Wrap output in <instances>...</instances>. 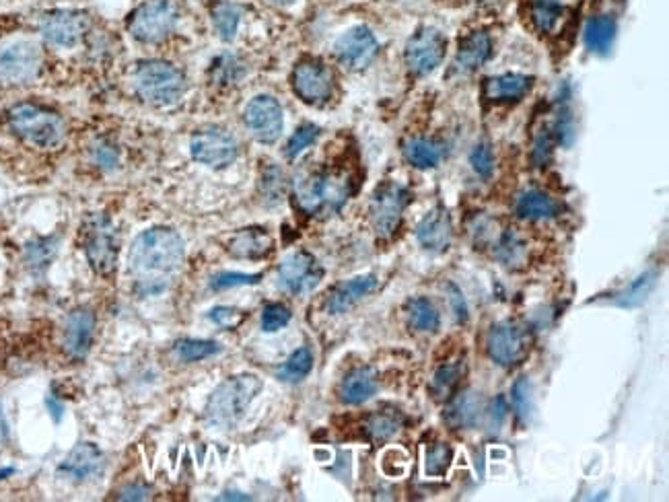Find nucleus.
Returning <instances> with one entry per match:
<instances>
[{
  "label": "nucleus",
  "instance_id": "obj_1",
  "mask_svg": "<svg viewBox=\"0 0 669 502\" xmlns=\"http://www.w3.org/2000/svg\"><path fill=\"white\" fill-rule=\"evenodd\" d=\"M186 245L178 231L153 227L140 233L130 247V276L138 295H159L180 274Z\"/></svg>",
  "mask_w": 669,
  "mask_h": 502
},
{
  "label": "nucleus",
  "instance_id": "obj_2",
  "mask_svg": "<svg viewBox=\"0 0 669 502\" xmlns=\"http://www.w3.org/2000/svg\"><path fill=\"white\" fill-rule=\"evenodd\" d=\"M352 194V182L344 171L303 169L293 182V196L305 214L340 210Z\"/></svg>",
  "mask_w": 669,
  "mask_h": 502
},
{
  "label": "nucleus",
  "instance_id": "obj_3",
  "mask_svg": "<svg viewBox=\"0 0 669 502\" xmlns=\"http://www.w3.org/2000/svg\"><path fill=\"white\" fill-rule=\"evenodd\" d=\"M264 383L258 375L243 373L223 381L206 404V422L215 428H233L252 406Z\"/></svg>",
  "mask_w": 669,
  "mask_h": 502
},
{
  "label": "nucleus",
  "instance_id": "obj_4",
  "mask_svg": "<svg viewBox=\"0 0 669 502\" xmlns=\"http://www.w3.org/2000/svg\"><path fill=\"white\" fill-rule=\"evenodd\" d=\"M11 130L25 142L40 149H54L64 140V120L42 105L17 103L7 114Z\"/></svg>",
  "mask_w": 669,
  "mask_h": 502
},
{
  "label": "nucleus",
  "instance_id": "obj_5",
  "mask_svg": "<svg viewBox=\"0 0 669 502\" xmlns=\"http://www.w3.org/2000/svg\"><path fill=\"white\" fill-rule=\"evenodd\" d=\"M134 89L143 101L165 107L184 95L186 77L182 75L180 68H175L169 62L147 60L138 64V68L134 70Z\"/></svg>",
  "mask_w": 669,
  "mask_h": 502
},
{
  "label": "nucleus",
  "instance_id": "obj_6",
  "mask_svg": "<svg viewBox=\"0 0 669 502\" xmlns=\"http://www.w3.org/2000/svg\"><path fill=\"white\" fill-rule=\"evenodd\" d=\"M178 5L173 0H147L128 19V31L136 42L157 44L178 25Z\"/></svg>",
  "mask_w": 669,
  "mask_h": 502
},
{
  "label": "nucleus",
  "instance_id": "obj_7",
  "mask_svg": "<svg viewBox=\"0 0 669 502\" xmlns=\"http://www.w3.org/2000/svg\"><path fill=\"white\" fill-rule=\"evenodd\" d=\"M85 256L99 274H112L118 262V235L103 214H91L83 227Z\"/></svg>",
  "mask_w": 669,
  "mask_h": 502
},
{
  "label": "nucleus",
  "instance_id": "obj_8",
  "mask_svg": "<svg viewBox=\"0 0 669 502\" xmlns=\"http://www.w3.org/2000/svg\"><path fill=\"white\" fill-rule=\"evenodd\" d=\"M410 192L398 182H383L371 196L369 214L379 237H392L402 223Z\"/></svg>",
  "mask_w": 669,
  "mask_h": 502
},
{
  "label": "nucleus",
  "instance_id": "obj_9",
  "mask_svg": "<svg viewBox=\"0 0 669 502\" xmlns=\"http://www.w3.org/2000/svg\"><path fill=\"white\" fill-rule=\"evenodd\" d=\"M527 350H530V336L517 321H499L486 336V352L490 361H495L499 367L511 369L519 365L527 356Z\"/></svg>",
  "mask_w": 669,
  "mask_h": 502
},
{
  "label": "nucleus",
  "instance_id": "obj_10",
  "mask_svg": "<svg viewBox=\"0 0 669 502\" xmlns=\"http://www.w3.org/2000/svg\"><path fill=\"white\" fill-rule=\"evenodd\" d=\"M42 52L29 40H17L0 48V83L25 85L40 75Z\"/></svg>",
  "mask_w": 669,
  "mask_h": 502
},
{
  "label": "nucleus",
  "instance_id": "obj_11",
  "mask_svg": "<svg viewBox=\"0 0 669 502\" xmlns=\"http://www.w3.org/2000/svg\"><path fill=\"white\" fill-rule=\"evenodd\" d=\"M237 153L239 147L235 136L219 126L202 128L190 140L192 159L213 169L229 167L237 159Z\"/></svg>",
  "mask_w": 669,
  "mask_h": 502
},
{
  "label": "nucleus",
  "instance_id": "obj_12",
  "mask_svg": "<svg viewBox=\"0 0 669 502\" xmlns=\"http://www.w3.org/2000/svg\"><path fill=\"white\" fill-rule=\"evenodd\" d=\"M447 50L445 35L433 27H422L406 44V66L412 75L425 77L441 66Z\"/></svg>",
  "mask_w": 669,
  "mask_h": 502
},
{
  "label": "nucleus",
  "instance_id": "obj_13",
  "mask_svg": "<svg viewBox=\"0 0 669 502\" xmlns=\"http://www.w3.org/2000/svg\"><path fill=\"white\" fill-rule=\"evenodd\" d=\"M324 278V268L307 251H295L287 256L278 266V284L280 289L291 295H307Z\"/></svg>",
  "mask_w": 669,
  "mask_h": 502
},
{
  "label": "nucleus",
  "instance_id": "obj_14",
  "mask_svg": "<svg viewBox=\"0 0 669 502\" xmlns=\"http://www.w3.org/2000/svg\"><path fill=\"white\" fill-rule=\"evenodd\" d=\"M91 27V19L85 11H50L40 21V31L44 40L58 48H73L83 42Z\"/></svg>",
  "mask_w": 669,
  "mask_h": 502
},
{
  "label": "nucleus",
  "instance_id": "obj_15",
  "mask_svg": "<svg viewBox=\"0 0 669 502\" xmlns=\"http://www.w3.org/2000/svg\"><path fill=\"white\" fill-rule=\"evenodd\" d=\"M243 122L250 134L264 145H272L283 134V107L270 95L254 97L243 112Z\"/></svg>",
  "mask_w": 669,
  "mask_h": 502
},
{
  "label": "nucleus",
  "instance_id": "obj_16",
  "mask_svg": "<svg viewBox=\"0 0 669 502\" xmlns=\"http://www.w3.org/2000/svg\"><path fill=\"white\" fill-rule=\"evenodd\" d=\"M291 83H293V91L297 93V97L309 105L326 103L334 89V79H332L330 68L315 58L301 60L295 66Z\"/></svg>",
  "mask_w": 669,
  "mask_h": 502
},
{
  "label": "nucleus",
  "instance_id": "obj_17",
  "mask_svg": "<svg viewBox=\"0 0 669 502\" xmlns=\"http://www.w3.org/2000/svg\"><path fill=\"white\" fill-rule=\"evenodd\" d=\"M377 50L379 44L375 40V35L371 33V29L363 25L352 27L346 33H342L334 46L336 58L350 70L367 68L373 62Z\"/></svg>",
  "mask_w": 669,
  "mask_h": 502
},
{
  "label": "nucleus",
  "instance_id": "obj_18",
  "mask_svg": "<svg viewBox=\"0 0 669 502\" xmlns=\"http://www.w3.org/2000/svg\"><path fill=\"white\" fill-rule=\"evenodd\" d=\"M105 470V455L93 443H81L70 451L58 465V476L73 482L85 484L97 480Z\"/></svg>",
  "mask_w": 669,
  "mask_h": 502
},
{
  "label": "nucleus",
  "instance_id": "obj_19",
  "mask_svg": "<svg viewBox=\"0 0 669 502\" xmlns=\"http://www.w3.org/2000/svg\"><path fill=\"white\" fill-rule=\"evenodd\" d=\"M95 315L87 307H79L68 315L64 326V350L73 358H85L93 344Z\"/></svg>",
  "mask_w": 669,
  "mask_h": 502
},
{
  "label": "nucleus",
  "instance_id": "obj_20",
  "mask_svg": "<svg viewBox=\"0 0 669 502\" xmlns=\"http://www.w3.org/2000/svg\"><path fill=\"white\" fill-rule=\"evenodd\" d=\"M416 239L427 251H433V254H441V251L449 249L453 239V225L449 212L445 208H433L427 217L418 223Z\"/></svg>",
  "mask_w": 669,
  "mask_h": 502
},
{
  "label": "nucleus",
  "instance_id": "obj_21",
  "mask_svg": "<svg viewBox=\"0 0 669 502\" xmlns=\"http://www.w3.org/2000/svg\"><path fill=\"white\" fill-rule=\"evenodd\" d=\"M377 284H379V280L373 274H363V276H355V278L340 282L338 286H334V289L328 295V299H326L328 313L338 315V313L348 311L352 305L359 303L363 297L373 293L377 289Z\"/></svg>",
  "mask_w": 669,
  "mask_h": 502
},
{
  "label": "nucleus",
  "instance_id": "obj_22",
  "mask_svg": "<svg viewBox=\"0 0 669 502\" xmlns=\"http://www.w3.org/2000/svg\"><path fill=\"white\" fill-rule=\"evenodd\" d=\"M272 247H274L272 235L266 229H260V227L241 229L227 243L229 254L233 258H241V260L266 258L272 251Z\"/></svg>",
  "mask_w": 669,
  "mask_h": 502
},
{
  "label": "nucleus",
  "instance_id": "obj_23",
  "mask_svg": "<svg viewBox=\"0 0 669 502\" xmlns=\"http://www.w3.org/2000/svg\"><path fill=\"white\" fill-rule=\"evenodd\" d=\"M447 402L449 404H447V410H445V422L453 430H464V428L476 426V422L482 414L480 393H476L474 389L455 391Z\"/></svg>",
  "mask_w": 669,
  "mask_h": 502
},
{
  "label": "nucleus",
  "instance_id": "obj_24",
  "mask_svg": "<svg viewBox=\"0 0 669 502\" xmlns=\"http://www.w3.org/2000/svg\"><path fill=\"white\" fill-rule=\"evenodd\" d=\"M534 79L527 75L507 73L499 77H490L484 81V97L495 103H511L523 99L532 91Z\"/></svg>",
  "mask_w": 669,
  "mask_h": 502
},
{
  "label": "nucleus",
  "instance_id": "obj_25",
  "mask_svg": "<svg viewBox=\"0 0 669 502\" xmlns=\"http://www.w3.org/2000/svg\"><path fill=\"white\" fill-rule=\"evenodd\" d=\"M490 52H492V42L488 38V33L472 31L464 40H460V46H457L455 68L460 70V73H474V70H478L490 58Z\"/></svg>",
  "mask_w": 669,
  "mask_h": 502
},
{
  "label": "nucleus",
  "instance_id": "obj_26",
  "mask_svg": "<svg viewBox=\"0 0 669 502\" xmlns=\"http://www.w3.org/2000/svg\"><path fill=\"white\" fill-rule=\"evenodd\" d=\"M377 385V373L369 367H359L342 379L340 400L350 406L365 404L377 393Z\"/></svg>",
  "mask_w": 669,
  "mask_h": 502
},
{
  "label": "nucleus",
  "instance_id": "obj_27",
  "mask_svg": "<svg viewBox=\"0 0 669 502\" xmlns=\"http://www.w3.org/2000/svg\"><path fill=\"white\" fill-rule=\"evenodd\" d=\"M616 33H618V25H616L614 17L595 15L585 25L583 40H585V46L591 54L606 56V54H610V50L614 46Z\"/></svg>",
  "mask_w": 669,
  "mask_h": 502
},
{
  "label": "nucleus",
  "instance_id": "obj_28",
  "mask_svg": "<svg viewBox=\"0 0 669 502\" xmlns=\"http://www.w3.org/2000/svg\"><path fill=\"white\" fill-rule=\"evenodd\" d=\"M560 204L540 190H527L515 202V214L525 221H548L558 217Z\"/></svg>",
  "mask_w": 669,
  "mask_h": 502
},
{
  "label": "nucleus",
  "instance_id": "obj_29",
  "mask_svg": "<svg viewBox=\"0 0 669 502\" xmlns=\"http://www.w3.org/2000/svg\"><path fill=\"white\" fill-rule=\"evenodd\" d=\"M402 426H404V416L400 410L381 408L367 416L365 433L371 441L383 443V441H390L396 433H400Z\"/></svg>",
  "mask_w": 669,
  "mask_h": 502
},
{
  "label": "nucleus",
  "instance_id": "obj_30",
  "mask_svg": "<svg viewBox=\"0 0 669 502\" xmlns=\"http://www.w3.org/2000/svg\"><path fill=\"white\" fill-rule=\"evenodd\" d=\"M402 151L406 161L418 169H433L443 159V147L427 138H408Z\"/></svg>",
  "mask_w": 669,
  "mask_h": 502
},
{
  "label": "nucleus",
  "instance_id": "obj_31",
  "mask_svg": "<svg viewBox=\"0 0 669 502\" xmlns=\"http://www.w3.org/2000/svg\"><path fill=\"white\" fill-rule=\"evenodd\" d=\"M406 317H408V324L418 332H425V334L439 332V326H441L439 311L425 297H414L406 303Z\"/></svg>",
  "mask_w": 669,
  "mask_h": 502
},
{
  "label": "nucleus",
  "instance_id": "obj_32",
  "mask_svg": "<svg viewBox=\"0 0 669 502\" xmlns=\"http://www.w3.org/2000/svg\"><path fill=\"white\" fill-rule=\"evenodd\" d=\"M464 375H466V365L462 361L439 367L431 379V396L439 402L449 400L457 391V387H460Z\"/></svg>",
  "mask_w": 669,
  "mask_h": 502
},
{
  "label": "nucleus",
  "instance_id": "obj_33",
  "mask_svg": "<svg viewBox=\"0 0 669 502\" xmlns=\"http://www.w3.org/2000/svg\"><path fill=\"white\" fill-rule=\"evenodd\" d=\"M495 258L509 268L523 266L527 260V245L515 229H507L495 243Z\"/></svg>",
  "mask_w": 669,
  "mask_h": 502
},
{
  "label": "nucleus",
  "instance_id": "obj_34",
  "mask_svg": "<svg viewBox=\"0 0 669 502\" xmlns=\"http://www.w3.org/2000/svg\"><path fill=\"white\" fill-rule=\"evenodd\" d=\"M527 13H530L532 27L538 33L546 35L558 25L562 17V3L560 0H530L527 3Z\"/></svg>",
  "mask_w": 669,
  "mask_h": 502
},
{
  "label": "nucleus",
  "instance_id": "obj_35",
  "mask_svg": "<svg viewBox=\"0 0 669 502\" xmlns=\"http://www.w3.org/2000/svg\"><path fill=\"white\" fill-rule=\"evenodd\" d=\"M210 15H213V25L219 33V38L223 42H233L243 15L241 7L235 3H227V0H221V3H217L213 11H210Z\"/></svg>",
  "mask_w": 669,
  "mask_h": 502
},
{
  "label": "nucleus",
  "instance_id": "obj_36",
  "mask_svg": "<svg viewBox=\"0 0 669 502\" xmlns=\"http://www.w3.org/2000/svg\"><path fill=\"white\" fill-rule=\"evenodd\" d=\"M313 369V354L309 348H299L295 350L283 367L278 369V379L285 383H299L303 381Z\"/></svg>",
  "mask_w": 669,
  "mask_h": 502
},
{
  "label": "nucleus",
  "instance_id": "obj_37",
  "mask_svg": "<svg viewBox=\"0 0 669 502\" xmlns=\"http://www.w3.org/2000/svg\"><path fill=\"white\" fill-rule=\"evenodd\" d=\"M221 352V344L213 340H180L175 344V354H178L180 361L184 363H196L204 361L208 356H215Z\"/></svg>",
  "mask_w": 669,
  "mask_h": 502
},
{
  "label": "nucleus",
  "instance_id": "obj_38",
  "mask_svg": "<svg viewBox=\"0 0 669 502\" xmlns=\"http://www.w3.org/2000/svg\"><path fill=\"white\" fill-rule=\"evenodd\" d=\"M260 190L262 196L268 204H278L285 196L287 190V177L278 165H268L262 171V182H260Z\"/></svg>",
  "mask_w": 669,
  "mask_h": 502
},
{
  "label": "nucleus",
  "instance_id": "obj_39",
  "mask_svg": "<svg viewBox=\"0 0 669 502\" xmlns=\"http://www.w3.org/2000/svg\"><path fill=\"white\" fill-rule=\"evenodd\" d=\"M451 463H453V449H451V445L439 441V443H433L427 449V455H425V472H427V476H433V478L445 476L449 472V468H451Z\"/></svg>",
  "mask_w": 669,
  "mask_h": 502
},
{
  "label": "nucleus",
  "instance_id": "obj_40",
  "mask_svg": "<svg viewBox=\"0 0 669 502\" xmlns=\"http://www.w3.org/2000/svg\"><path fill=\"white\" fill-rule=\"evenodd\" d=\"M210 77L217 85H233L243 77V64L233 54H223L213 62L210 68Z\"/></svg>",
  "mask_w": 669,
  "mask_h": 502
},
{
  "label": "nucleus",
  "instance_id": "obj_41",
  "mask_svg": "<svg viewBox=\"0 0 669 502\" xmlns=\"http://www.w3.org/2000/svg\"><path fill=\"white\" fill-rule=\"evenodd\" d=\"M653 284H655V274H653V272H647V274L639 276L635 282H630V284H628V289H624V291L618 295L616 303L622 305V307H635V305H641V303L647 299V295L651 293Z\"/></svg>",
  "mask_w": 669,
  "mask_h": 502
},
{
  "label": "nucleus",
  "instance_id": "obj_42",
  "mask_svg": "<svg viewBox=\"0 0 669 502\" xmlns=\"http://www.w3.org/2000/svg\"><path fill=\"white\" fill-rule=\"evenodd\" d=\"M318 138H320V128L315 126V124H303V126H299L295 130V134L287 142V149H285L287 159H297Z\"/></svg>",
  "mask_w": 669,
  "mask_h": 502
},
{
  "label": "nucleus",
  "instance_id": "obj_43",
  "mask_svg": "<svg viewBox=\"0 0 669 502\" xmlns=\"http://www.w3.org/2000/svg\"><path fill=\"white\" fill-rule=\"evenodd\" d=\"M289 321H291V309L283 303H270L262 311V330L268 334L283 330L285 326H289Z\"/></svg>",
  "mask_w": 669,
  "mask_h": 502
},
{
  "label": "nucleus",
  "instance_id": "obj_44",
  "mask_svg": "<svg viewBox=\"0 0 669 502\" xmlns=\"http://www.w3.org/2000/svg\"><path fill=\"white\" fill-rule=\"evenodd\" d=\"M262 280V274H241V272H221L213 276L210 280V289L215 291H225V289H235V286H248V284H258Z\"/></svg>",
  "mask_w": 669,
  "mask_h": 502
},
{
  "label": "nucleus",
  "instance_id": "obj_45",
  "mask_svg": "<svg viewBox=\"0 0 669 502\" xmlns=\"http://www.w3.org/2000/svg\"><path fill=\"white\" fill-rule=\"evenodd\" d=\"M513 408L517 412V416L521 420H525L527 416H530V410H532V385H530V379L527 377H521L515 381L513 385Z\"/></svg>",
  "mask_w": 669,
  "mask_h": 502
},
{
  "label": "nucleus",
  "instance_id": "obj_46",
  "mask_svg": "<svg viewBox=\"0 0 669 502\" xmlns=\"http://www.w3.org/2000/svg\"><path fill=\"white\" fill-rule=\"evenodd\" d=\"M470 165L472 169L476 171V175L480 177H490L492 169H495V155H492V149L490 145H486V142H482V145H478L472 155H470Z\"/></svg>",
  "mask_w": 669,
  "mask_h": 502
},
{
  "label": "nucleus",
  "instance_id": "obj_47",
  "mask_svg": "<svg viewBox=\"0 0 669 502\" xmlns=\"http://www.w3.org/2000/svg\"><path fill=\"white\" fill-rule=\"evenodd\" d=\"M550 155H552V128L544 126L534 140L532 159L538 167H544L550 161Z\"/></svg>",
  "mask_w": 669,
  "mask_h": 502
},
{
  "label": "nucleus",
  "instance_id": "obj_48",
  "mask_svg": "<svg viewBox=\"0 0 669 502\" xmlns=\"http://www.w3.org/2000/svg\"><path fill=\"white\" fill-rule=\"evenodd\" d=\"M93 161L101 167V169H114L118 165V149L114 145H110L108 140H99L95 142V147L91 151Z\"/></svg>",
  "mask_w": 669,
  "mask_h": 502
},
{
  "label": "nucleus",
  "instance_id": "obj_49",
  "mask_svg": "<svg viewBox=\"0 0 669 502\" xmlns=\"http://www.w3.org/2000/svg\"><path fill=\"white\" fill-rule=\"evenodd\" d=\"M243 317H245L243 311L233 309V307H215L213 311H210V319H213L217 326L227 328V330L237 328L243 321Z\"/></svg>",
  "mask_w": 669,
  "mask_h": 502
},
{
  "label": "nucleus",
  "instance_id": "obj_50",
  "mask_svg": "<svg viewBox=\"0 0 669 502\" xmlns=\"http://www.w3.org/2000/svg\"><path fill=\"white\" fill-rule=\"evenodd\" d=\"M447 299L451 303V309H453V315L457 321H466L468 319V305H466V299L462 295V291L457 289L455 284H447Z\"/></svg>",
  "mask_w": 669,
  "mask_h": 502
},
{
  "label": "nucleus",
  "instance_id": "obj_51",
  "mask_svg": "<svg viewBox=\"0 0 669 502\" xmlns=\"http://www.w3.org/2000/svg\"><path fill=\"white\" fill-rule=\"evenodd\" d=\"M507 410L509 408H507L505 398H497V402L492 404V410H490V428H495V430L501 428L503 420L507 418Z\"/></svg>",
  "mask_w": 669,
  "mask_h": 502
},
{
  "label": "nucleus",
  "instance_id": "obj_52",
  "mask_svg": "<svg viewBox=\"0 0 669 502\" xmlns=\"http://www.w3.org/2000/svg\"><path fill=\"white\" fill-rule=\"evenodd\" d=\"M151 496V488L147 486H126L120 490V500H147Z\"/></svg>",
  "mask_w": 669,
  "mask_h": 502
},
{
  "label": "nucleus",
  "instance_id": "obj_53",
  "mask_svg": "<svg viewBox=\"0 0 669 502\" xmlns=\"http://www.w3.org/2000/svg\"><path fill=\"white\" fill-rule=\"evenodd\" d=\"M219 500H250V496L239 494V492H227V494L219 496Z\"/></svg>",
  "mask_w": 669,
  "mask_h": 502
},
{
  "label": "nucleus",
  "instance_id": "obj_54",
  "mask_svg": "<svg viewBox=\"0 0 669 502\" xmlns=\"http://www.w3.org/2000/svg\"><path fill=\"white\" fill-rule=\"evenodd\" d=\"M480 3H486V5H495V3H499V0H480Z\"/></svg>",
  "mask_w": 669,
  "mask_h": 502
},
{
  "label": "nucleus",
  "instance_id": "obj_55",
  "mask_svg": "<svg viewBox=\"0 0 669 502\" xmlns=\"http://www.w3.org/2000/svg\"><path fill=\"white\" fill-rule=\"evenodd\" d=\"M272 3H287V0H272Z\"/></svg>",
  "mask_w": 669,
  "mask_h": 502
}]
</instances>
